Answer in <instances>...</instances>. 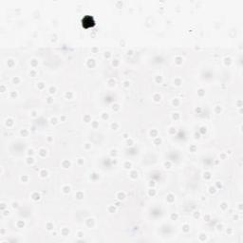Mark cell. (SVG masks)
Instances as JSON below:
<instances>
[{
	"mask_svg": "<svg viewBox=\"0 0 243 243\" xmlns=\"http://www.w3.org/2000/svg\"><path fill=\"white\" fill-rule=\"evenodd\" d=\"M94 25V21H93V18L91 16H86L83 19V26L85 28H90Z\"/></svg>",
	"mask_w": 243,
	"mask_h": 243,
	"instance_id": "cell-1",
	"label": "cell"
}]
</instances>
